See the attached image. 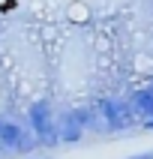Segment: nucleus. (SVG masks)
<instances>
[{"label": "nucleus", "mask_w": 153, "mask_h": 159, "mask_svg": "<svg viewBox=\"0 0 153 159\" xmlns=\"http://www.w3.org/2000/svg\"><path fill=\"white\" fill-rule=\"evenodd\" d=\"M30 123H33V129H36L39 144H54V138H60V135H57V126H54V120H51L48 102H36V105L30 108Z\"/></svg>", "instance_id": "nucleus-1"}, {"label": "nucleus", "mask_w": 153, "mask_h": 159, "mask_svg": "<svg viewBox=\"0 0 153 159\" xmlns=\"http://www.w3.org/2000/svg\"><path fill=\"white\" fill-rule=\"evenodd\" d=\"M99 111H102V120H105L108 129H123V126L132 123V111H129V105H123V102L105 99V102H99Z\"/></svg>", "instance_id": "nucleus-2"}, {"label": "nucleus", "mask_w": 153, "mask_h": 159, "mask_svg": "<svg viewBox=\"0 0 153 159\" xmlns=\"http://www.w3.org/2000/svg\"><path fill=\"white\" fill-rule=\"evenodd\" d=\"M90 123V114L87 111H72L60 120L57 126V135H60V141H78L81 135H84V126Z\"/></svg>", "instance_id": "nucleus-3"}, {"label": "nucleus", "mask_w": 153, "mask_h": 159, "mask_svg": "<svg viewBox=\"0 0 153 159\" xmlns=\"http://www.w3.org/2000/svg\"><path fill=\"white\" fill-rule=\"evenodd\" d=\"M0 144L9 147V150H27V147H30V141H27L24 132H21V126L9 123V120H0Z\"/></svg>", "instance_id": "nucleus-4"}, {"label": "nucleus", "mask_w": 153, "mask_h": 159, "mask_svg": "<svg viewBox=\"0 0 153 159\" xmlns=\"http://www.w3.org/2000/svg\"><path fill=\"white\" fill-rule=\"evenodd\" d=\"M132 111L144 117H153V93L150 90H141V93H132Z\"/></svg>", "instance_id": "nucleus-5"}, {"label": "nucleus", "mask_w": 153, "mask_h": 159, "mask_svg": "<svg viewBox=\"0 0 153 159\" xmlns=\"http://www.w3.org/2000/svg\"><path fill=\"white\" fill-rule=\"evenodd\" d=\"M132 159H153V150H147V153H138V156H132Z\"/></svg>", "instance_id": "nucleus-6"}, {"label": "nucleus", "mask_w": 153, "mask_h": 159, "mask_svg": "<svg viewBox=\"0 0 153 159\" xmlns=\"http://www.w3.org/2000/svg\"><path fill=\"white\" fill-rule=\"evenodd\" d=\"M144 126H147V129H153V120H147V123H144Z\"/></svg>", "instance_id": "nucleus-7"}, {"label": "nucleus", "mask_w": 153, "mask_h": 159, "mask_svg": "<svg viewBox=\"0 0 153 159\" xmlns=\"http://www.w3.org/2000/svg\"><path fill=\"white\" fill-rule=\"evenodd\" d=\"M150 93H153V84H150Z\"/></svg>", "instance_id": "nucleus-8"}]
</instances>
